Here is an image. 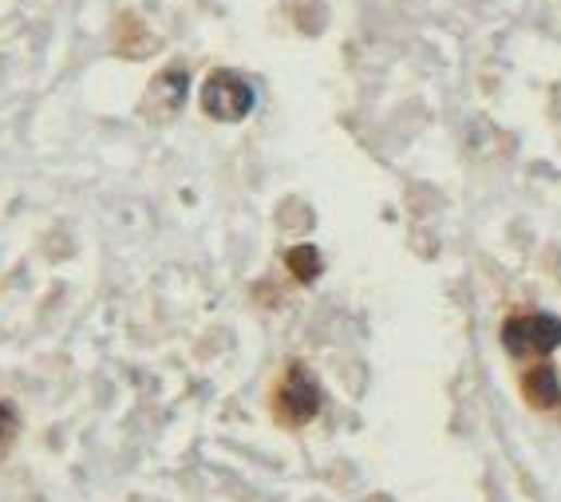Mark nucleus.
<instances>
[{
	"label": "nucleus",
	"mask_w": 561,
	"mask_h": 502,
	"mask_svg": "<svg viewBox=\"0 0 561 502\" xmlns=\"http://www.w3.org/2000/svg\"><path fill=\"white\" fill-rule=\"evenodd\" d=\"M502 349L514 361H529V356L546 361L553 349H561V321L546 309H514L502 321Z\"/></svg>",
	"instance_id": "obj_1"
},
{
	"label": "nucleus",
	"mask_w": 561,
	"mask_h": 502,
	"mask_svg": "<svg viewBox=\"0 0 561 502\" xmlns=\"http://www.w3.org/2000/svg\"><path fill=\"white\" fill-rule=\"evenodd\" d=\"M324 404V392L316 376L304 364L292 361L289 368L280 372L277 388H273V419L280 427H304L309 419H316Z\"/></svg>",
	"instance_id": "obj_2"
},
{
	"label": "nucleus",
	"mask_w": 561,
	"mask_h": 502,
	"mask_svg": "<svg viewBox=\"0 0 561 502\" xmlns=\"http://www.w3.org/2000/svg\"><path fill=\"white\" fill-rule=\"evenodd\" d=\"M202 111L217 123H238L253 111V88L238 72H214V76L202 84Z\"/></svg>",
	"instance_id": "obj_3"
},
{
	"label": "nucleus",
	"mask_w": 561,
	"mask_h": 502,
	"mask_svg": "<svg viewBox=\"0 0 561 502\" xmlns=\"http://www.w3.org/2000/svg\"><path fill=\"white\" fill-rule=\"evenodd\" d=\"M522 400H526L534 412H558L561 407V380L553 364H534V368L522 376Z\"/></svg>",
	"instance_id": "obj_4"
},
{
	"label": "nucleus",
	"mask_w": 561,
	"mask_h": 502,
	"mask_svg": "<svg viewBox=\"0 0 561 502\" xmlns=\"http://www.w3.org/2000/svg\"><path fill=\"white\" fill-rule=\"evenodd\" d=\"M151 99H162L166 115H174V111L183 108V99H186V72H183V67H171V72L154 84Z\"/></svg>",
	"instance_id": "obj_5"
},
{
	"label": "nucleus",
	"mask_w": 561,
	"mask_h": 502,
	"mask_svg": "<svg viewBox=\"0 0 561 502\" xmlns=\"http://www.w3.org/2000/svg\"><path fill=\"white\" fill-rule=\"evenodd\" d=\"M285 262H289V274L297 277V281L301 285H309V281H316V277H321V253L313 250V246H297V250H289V258H285Z\"/></svg>",
	"instance_id": "obj_6"
},
{
	"label": "nucleus",
	"mask_w": 561,
	"mask_h": 502,
	"mask_svg": "<svg viewBox=\"0 0 561 502\" xmlns=\"http://www.w3.org/2000/svg\"><path fill=\"white\" fill-rule=\"evenodd\" d=\"M12 439H16V407L0 400V455L12 448Z\"/></svg>",
	"instance_id": "obj_7"
}]
</instances>
